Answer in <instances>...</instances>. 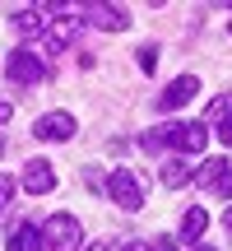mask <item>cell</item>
Wrapping results in <instances>:
<instances>
[{"label": "cell", "instance_id": "obj_1", "mask_svg": "<svg viewBox=\"0 0 232 251\" xmlns=\"http://www.w3.org/2000/svg\"><path fill=\"white\" fill-rule=\"evenodd\" d=\"M139 144H144V149H167V144H172L177 153H200L209 144V130L200 121H172V126H153Z\"/></svg>", "mask_w": 232, "mask_h": 251}, {"label": "cell", "instance_id": "obj_2", "mask_svg": "<svg viewBox=\"0 0 232 251\" xmlns=\"http://www.w3.org/2000/svg\"><path fill=\"white\" fill-rule=\"evenodd\" d=\"M84 247V228L74 214H51L42 228V251H79Z\"/></svg>", "mask_w": 232, "mask_h": 251}, {"label": "cell", "instance_id": "obj_3", "mask_svg": "<svg viewBox=\"0 0 232 251\" xmlns=\"http://www.w3.org/2000/svg\"><path fill=\"white\" fill-rule=\"evenodd\" d=\"M107 196H112L121 209H139V205H144V181L135 177L130 168H116L112 177H107Z\"/></svg>", "mask_w": 232, "mask_h": 251}, {"label": "cell", "instance_id": "obj_4", "mask_svg": "<svg viewBox=\"0 0 232 251\" xmlns=\"http://www.w3.org/2000/svg\"><path fill=\"white\" fill-rule=\"evenodd\" d=\"M5 75H9L14 84H23V89H33V84L46 79V65H42V56H37V51H9Z\"/></svg>", "mask_w": 232, "mask_h": 251}, {"label": "cell", "instance_id": "obj_5", "mask_svg": "<svg viewBox=\"0 0 232 251\" xmlns=\"http://www.w3.org/2000/svg\"><path fill=\"white\" fill-rule=\"evenodd\" d=\"M195 181L205 191H214V196H232V158H209L195 172Z\"/></svg>", "mask_w": 232, "mask_h": 251}, {"label": "cell", "instance_id": "obj_6", "mask_svg": "<svg viewBox=\"0 0 232 251\" xmlns=\"http://www.w3.org/2000/svg\"><path fill=\"white\" fill-rule=\"evenodd\" d=\"M33 135H37V140H46V144H61V140H70V135H74V117H70V112H46V117H37Z\"/></svg>", "mask_w": 232, "mask_h": 251}, {"label": "cell", "instance_id": "obj_7", "mask_svg": "<svg viewBox=\"0 0 232 251\" xmlns=\"http://www.w3.org/2000/svg\"><path fill=\"white\" fill-rule=\"evenodd\" d=\"M195 93H200V79H195V75H181V79H172L167 89L158 93V107L162 112H177V107H186Z\"/></svg>", "mask_w": 232, "mask_h": 251}, {"label": "cell", "instance_id": "obj_8", "mask_svg": "<svg viewBox=\"0 0 232 251\" xmlns=\"http://www.w3.org/2000/svg\"><path fill=\"white\" fill-rule=\"evenodd\" d=\"M19 186H23L28 196H46V191L56 186L51 163H46V158H28V168H23V177H19Z\"/></svg>", "mask_w": 232, "mask_h": 251}, {"label": "cell", "instance_id": "obj_9", "mask_svg": "<svg viewBox=\"0 0 232 251\" xmlns=\"http://www.w3.org/2000/svg\"><path fill=\"white\" fill-rule=\"evenodd\" d=\"M89 24L93 28H107V33H121V28L130 24V14H125L121 5H89Z\"/></svg>", "mask_w": 232, "mask_h": 251}, {"label": "cell", "instance_id": "obj_10", "mask_svg": "<svg viewBox=\"0 0 232 251\" xmlns=\"http://www.w3.org/2000/svg\"><path fill=\"white\" fill-rule=\"evenodd\" d=\"M158 177H162V186H167V191H181L186 181H195V172H190V163H186V158H167Z\"/></svg>", "mask_w": 232, "mask_h": 251}, {"label": "cell", "instance_id": "obj_11", "mask_svg": "<svg viewBox=\"0 0 232 251\" xmlns=\"http://www.w3.org/2000/svg\"><path fill=\"white\" fill-rule=\"evenodd\" d=\"M5 251H42V233H37L33 224H14V233H9Z\"/></svg>", "mask_w": 232, "mask_h": 251}, {"label": "cell", "instance_id": "obj_12", "mask_svg": "<svg viewBox=\"0 0 232 251\" xmlns=\"http://www.w3.org/2000/svg\"><path fill=\"white\" fill-rule=\"evenodd\" d=\"M205 121L209 126H228L232 121V93H218V98L209 102V107H205Z\"/></svg>", "mask_w": 232, "mask_h": 251}, {"label": "cell", "instance_id": "obj_13", "mask_svg": "<svg viewBox=\"0 0 232 251\" xmlns=\"http://www.w3.org/2000/svg\"><path fill=\"white\" fill-rule=\"evenodd\" d=\"M205 228H209V214H205V209H190V214H186V224H181V237H186V242H195Z\"/></svg>", "mask_w": 232, "mask_h": 251}, {"label": "cell", "instance_id": "obj_14", "mask_svg": "<svg viewBox=\"0 0 232 251\" xmlns=\"http://www.w3.org/2000/svg\"><path fill=\"white\" fill-rule=\"evenodd\" d=\"M37 14H42V9H14V28L19 33H37V28H42Z\"/></svg>", "mask_w": 232, "mask_h": 251}, {"label": "cell", "instance_id": "obj_15", "mask_svg": "<svg viewBox=\"0 0 232 251\" xmlns=\"http://www.w3.org/2000/svg\"><path fill=\"white\" fill-rule=\"evenodd\" d=\"M135 56H139V70H144V75H153V70H158V47H153V42H144Z\"/></svg>", "mask_w": 232, "mask_h": 251}, {"label": "cell", "instance_id": "obj_16", "mask_svg": "<svg viewBox=\"0 0 232 251\" xmlns=\"http://www.w3.org/2000/svg\"><path fill=\"white\" fill-rule=\"evenodd\" d=\"M9 196H14V177H0V214H5Z\"/></svg>", "mask_w": 232, "mask_h": 251}, {"label": "cell", "instance_id": "obj_17", "mask_svg": "<svg viewBox=\"0 0 232 251\" xmlns=\"http://www.w3.org/2000/svg\"><path fill=\"white\" fill-rule=\"evenodd\" d=\"M149 251H177V242H172V237H153Z\"/></svg>", "mask_w": 232, "mask_h": 251}, {"label": "cell", "instance_id": "obj_18", "mask_svg": "<svg viewBox=\"0 0 232 251\" xmlns=\"http://www.w3.org/2000/svg\"><path fill=\"white\" fill-rule=\"evenodd\" d=\"M218 140H223V144H232V121H228V126H218Z\"/></svg>", "mask_w": 232, "mask_h": 251}, {"label": "cell", "instance_id": "obj_19", "mask_svg": "<svg viewBox=\"0 0 232 251\" xmlns=\"http://www.w3.org/2000/svg\"><path fill=\"white\" fill-rule=\"evenodd\" d=\"M9 117H14V107H9V102H0V126H5Z\"/></svg>", "mask_w": 232, "mask_h": 251}, {"label": "cell", "instance_id": "obj_20", "mask_svg": "<svg viewBox=\"0 0 232 251\" xmlns=\"http://www.w3.org/2000/svg\"><path fill=\"white\" fill-rule=\"evenodd\" d=\"M121 251H139V242H125V247H121Z\"/></svg>", "mask_w": 232, "mask_h": 251}, {"label": "cell", "instance_id": "obj_21", "mask_svg": "<svg viewBox=\"0 0 232 251\" xmlns=\"http://www.w3.org/2000/svg\"><path fill=\"white\" fill-rule=\"evenodd\" d=\"M195 251H214V247H195Z\"/></svg>", "mask_w": 232, "mask_h": 251}, {"label": "cell", "instance_id": "obj_22", "mask_svg": "<svg viewBox=\"0 0 232 251\" xmlns=\"http://www.w3.org/2000/svg\"><path fill=\"white\" fill-rule=\"evenodd\" d=\"M228 228H232V209H228Z\"/></svg>", "mask_w": 232, "mask_h": 251}, {"label": "cell", "instance_id": "obj_23", "mask_svg": "<svg viewBox=\"0 0 232 251\" xmlns=\"http://www.w3.org/2000/svg\"><path fill=\"white\" fill-rule=\"evenodd\" d=\"M0 153H5V140H0Z\"/></svg>", "mask_w": 232, "mask_h": 251}, {"label": "cell", "instance_id": "obj_24", "mask_svg": "<svg viewBox=\"0 0 232 251\" xmlns=\"http://www.w3.org/2000/svg\"><path fill=\"white\" fill-rule=\"evenodd\" d=\"M228 33H232V24H228Z\"/></svg>", "mask_w": 232, "mask_h": 251}]
</instances>
